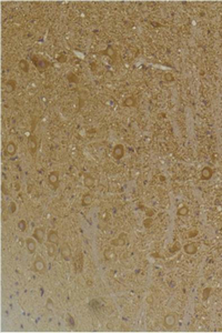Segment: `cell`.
I'll list each match as a JSON object with an SVG mask.
<instances>
[{
  "instance_id": "obj_11",
  "label": "cell",
  "mask_w": 222,
  "mask_h": 333,
  "mask_svg": "<svg viewBox=\"0 0 222 333\" xmlns=\"http://www.w3.org/2000/svg\"><path fill=\"white\" fill-rule=\"evenodd\" d=\"M127 239H128V234L122 232V233H120V235L117 238V239H114L111 241V244H112V246H116V247H121L126 243Z\"/></svg>"
},
{
  "instance_id": "obj_23",
  "label": "cell",
  "mask_w": 222,
  "mask_h": 333,
  "mask_svg": "<svg viewBox=\"0 0 222 333\" xmlns=\"http://www.w3.org/2000/svg\"><path fill=\"white\" fill-rule=\"evenodd\" d=\"M67 321H68V324H69V327H75V325H76V323H75V320H73V316H71V314H69L68 313L67 314Z\"/></svg>"
},
{
  "instance_id": "obj_9",
  "label": "cell",
  "mask_w": 222,
  "mask_h": 333,
  "mask_svg": "<svg viewBox=\"0 0 222 333\" xmlns=\"http://www.w3.org/2000/svg\"><path fill=\"white\" fill-rule=\"evenodd\" d=\"M32 238H35L36 240H37V242L38 243H44V228H37L35 229V231H33V233H32Z\"/></svg>"
},
{
  "instance_id": "obj_8",
  "label": "cell",
  "mask_w": 222,
  "mask_h": 333,
  "mask_svg": "<svg viewBox=\"0 0 222 333\" xmlns=\"http://www.w3.org/2000/svg\"><path fill=\"white\" fill-rule=\"evenodd\" d=\"M47 241L49 243H53L56 246H58L59 243V233L57 230H50L47 234Z\"/></svg>"
},
{
  "instance_id": "obj_25",
  "label": "cell",
  "mask_w": 222,
  "mask_h": 333,
  "mask_svg": "<svg viewBox=\"0 0 222 333\" xmlns=\"http://www.w3.org/2000/svg\"><path fill=\"white\" fill-rule=\"evenodd\" d=\"M164 80L168 82H172L173 80H174V78H173V75L172 73H166L164 75Z\"/></svg>"
},
{
  "instance_id": "obj_12",
  "label": "cell",
  "mask_w": 222,
  "mask_h": 333,
  "mask_svg": "<svg viewBox=\"0 0 222 333\" xmlns=\"http://www.w3.org/2000/svg\"><path fill=\"white\" fill-rule=\"evenodd\" d=\"M183 250L187 254H190V255H192V254H194L197 251H198V244H197V243H194V242L187 243V244L183 247Z\"/></svg>"
},
{
  "instance_id": "obj_22",
  "label": "cell",
  "mask_w": 222,
  "mask_h": 333,
  "mask_svg": "<svg viewBox=\"0 0 222 333\" xmlns=\"http://www.w3.org/2000/svg\"><path fill=\"white\" fill-rule=\"evenodd\" d=\"M18 229L21 231V232H25V231L27 230V227H28V224H27V221L26 220H20V221L18 222Z\"/></svg>"
},
{
  "instance_id": "obj_15",
  "label": "cell",
  "mask_w": 222,
  "mask_h": 333,
  "mask_svg": "<svg viewBox=\"0 0 222 333\" xmlns=\"http://www.w3.org/2000/svg\"><path fill=\"white\" fill-rule=\"evenodd\" d=\"M212 174H213L212 169L209 168V166H205L201 171V179L202 180H209V179H211Z\"/></svg>"
},
{
  "instance_id": "obj_20",
  "label": "cell",
  "mask_w": 222,
  "mask_h": 333,
  "mask_svg": "<svg viewBox=\"0 0 222 333\" xmlns=\"http://www.w3.org/2000/svg\"><path fill=\"white\" fill-rule=\"evenodd\" d=\"M188 213H189V208H188L187 205H182V207L179 208L178 211H177V214L180 216H188Z\"/></svg>"
},
{
  "instance_id": "obj_27",
  "label": "cell",
  "mask_w": 222,
  "mask_h": 333,
  "mask_svg": "<svg viewBox=\"0 0 222 333\" xmlns=\"http://www.w3.org/2000/svg\"><path fill=\"white\" fill-rule=\"evenodd\" d=\"M11 205V210H10V212H11V213H15V211H16V203H15V202H11V205Z\"/></svg>"
},
{
  "instance_id": "obj_16",
  "label": "cell",
  "mask_w": 222,
  "mask_h": 333,
  "mask_svg": "<svg viewBox=\"0 0 222 333\" xmlns=\"http://www.w3.org/2000/svg\"><path fill=\"white\" fill-rule=\"evenodd\" d=\"M94 183H96V180L92 175L90 174H86L85 178H83V184H85L87 188H94Z\"/></svg>"
},
{
  "instance_id": "obj_19",
  "label": "cell",
  "mask_w": 222,
  "mask_h": 333,
  "mask_svg": "<svg viewBox=\"0 0 222 333\" xmlns=\"http://www.w3.org/2000/svg\"><path fill=\"white\" fill-rule=\"evenodd\" d=\"M18 66H19V69H21V71H24V72H28L29 71V63L25 59H21L20 61H19V63H18Z\"/></svg>"
},
{
  "instance_id": "obj_13",
  "label": "cell",
  "mask_w": 222,
  "mask_h": 333,
  "mask_svg": "<svg viewBox=\"0 0 222 333\" xmlns=\"http://www.w3.org/2000/svg\"><path fill=\"white\" fill-rule=\"evenodd\" d=\"M103 257H105V261H114L117 259V253L112 249H107L103 252Z\"/></svg>"
},
{
  "instance_id": "obj_5",
  "label": "cell",
  "mask_w": 222,
  "mask_h": 333,
  "mask_svg": "<svg viewBox=\"0 0 222 333\" xmlns=\"http://www.w3.org/2000/svg\"><path fill=\"white\" fill-rule=\"evenodd\" d=\"M17 144H16L15 142H12V141H10V142H8L6 144V147H5V155H7V157H12V155H15L16 153H17Z\"/></svg>"
},
{
  "instance_id": "obj_6",
  "label": "cell",
  "mask_w": 222,
  "mask_h": 333,
  "mask_svg": "<svg viewBox=\"0 0 222 333\" xmlns=\"http://www.w3.org/2000/svg\"><path fill=\"white\" fill-rule=\"evenodd\" d=\"M112 155L116 160H120V159L123 158L124 155V147L122 144H116L113 148V151H112Z\"/></svg>"
},
{
  "instance_id": "obj_3",
  "label": "cell",
  "mask_w": 222,
  "mask_h": 333,
  "mask_svg": "<svg viewBox=\"0 0 222 333\" xmlns=\"http://www.w3.org/2000/svg\"><path fill=\"white\" fill-rule=\"evenodd\" d=\"M60 254H61V258L64 261L71 260V258H72V252H71L70 246H69L67 242H63L62 243V246L60 247Z\"/></svg>"
},
{
  "instance_id": "obj_18",
  "label": "cell",
  "mask_w": 222,
  "mask_h": 333,
  "mask_svg": "<svg viewBox=\"0 0 222 333\" xmlns=\"http://www.w3.org/2000/svg\"><path fill=\"white\" fill-rule=\"evenodd\" d=\"M136 103H137V101H136V99L133 97H127L126 99L123 100V105H126L128 108H130V107H135Z\"/></svg>"
},
{
  "instance_id": "obj_17",
  "label": "cell",
  "mask_w": 222,
  "mask_h": 333,
  "mask_svg": "<svg viewBox=\"0 0 222 333\" xmlns=\"http://www.w3.org/2000/svg\"><path fill=\"white\" fill-rule=\"evenodd\" d=\"M47 253L50 258H55L56 253H57V247L53 243H49L47 244Z\"/></svg>"
},
{
  "instance_id": "obj_26",
  "label": "cell",
  "mask_w": 222,
  "mask_h": 333,
  "mask_svg": "<svg viewBox=\"0 0 222 333\" xmlns=\"http://www.w3.org/2000/svg\"><path fill=\"white\" fill-rule=\"evenodd\" d=\"M210 292H211L210 288H207V289H205V291H203V300H208V299H209Z\"/></svg>"
},
{
  "instance_id": "obj_2",
  "label": "cell",
  "mask_w": 222,
  "mask_h": 333,
  "mask_svg": "<svg viewBox=\"0 0 222 333\" xmlns=\"http://www.w3.org/2000/svg\"><path fill=\"white\" fill-rule=\"evenodd\" d=\"M177 324V314L174 312L166 313L163 318V327L166 330H172Z\"/></svg>"
},
{
  "instance_id": "obj_14",
  "label": "cell",
  "mask_w": 222,
  "mask_h": 333,
  "mask_svg": "<svg viewBox=\"0 0 222 333\" xmlns=\"http://www.w3.org/2000/svg\"><path fill=\"white\" fill-rule=\"evenodd\" d=\"M92 201H94V197H92V194H91V193H85V194L82 196V199H81V205H83V207H88V205H90L91 203H92Z\"/></svg>"
},
{
  "instance_id": "obj_10",
  "label": "cell",
  "mask_w": 222,
  "mask_h": 333,
  "mask_svg": "<svg viewBox=\"0 0 222 333\" xmlns=\"http://www.w3.org/2000/svg\"><path fill=\"white\" fill-rule=\"evenodd\" d=\"M28 148H29V151L31 155H35L36 151H37V148H38V140H37V137L36 136H31L28 140Z\"/></svg>"
},
{
  "instance_id": "obj_7",
  "label": "cell",
  "mask_w": 222,
  "mask_h": 333,
  "mask_svg": "<svg viewBox=\"0 0 222 333\" xmlns=\"http://www.w3.org/2000/svg\"><path fill=\"white\" fill-rule=\"evenodd\" d=\"M26 248H27V251L29 252L30 254L35 253L36 250H37V240L33 239V238H27Z\"/></svg>"
},
{
  "instance_id": "obj_4",
  "label": "cell",
  "mask_w": 222,
  "mask_h": 333,
  "mask_svg": "<svg viewBox=\"0 0 222 333\" xmlns=\"http://www.w3.org/2000/svg\"><path fill=\"white\" fill-rule=\"evenodd\" d=\"M48 182H49L50 186H52L53 189H57L59 183V172L58 171H51V172L48 174Z\"/></svg>"
},
{
  "instance_id": "obj_1",
  "label": "cell",
  "mask_w": 222,
  "mask_h": 333,
  "mask_svg": "<svg viewBox=\"0 0 222 333\" xmlns=\"http://www.w3.org/2000/svg\"><path fill=\"white\" fill-rule=\"evenodd\" d=\"M32 270L37 273H40V274H44L46 273V270H47V263L46 261L40 257V255H37L36 259L33 260V263H32Z\"/></svg>"
},
{
  "instance_id": "obj_21",
  "label": "cell",
  "mask_w": 222,
  "mask_h": 333,
  "mask_svg": "<svg viewBox=\"0 0 222 333\" xmlns=\"http://www.w3.org/2000/svg\"><path fill=\"white\" fill-rule=\"evenodd\" d=\"M105 53L108 57H110L111 59H114L116 58V56H117V52H116V50L113 49V48L111 47V46H109V47H107V49L105 50Z\"/></svg>"
},
{
  "instance_id": "obj_24",
  "label": "cell",
  "mask_w": 222,
  "mask_h": 333,
  "mask_svg": "<svg viewBox=\"0 0 222 333\" xmlns=\"http://www.w3.org/2000/svg\"><path fill=\"white\" fill-rule=\"evenodd\" d=\"M46 308L48 309V311H52V310H53V308H55V303H53V301L51 300V299H48V300H47Z\"/></svg>"
}]
</instances>
